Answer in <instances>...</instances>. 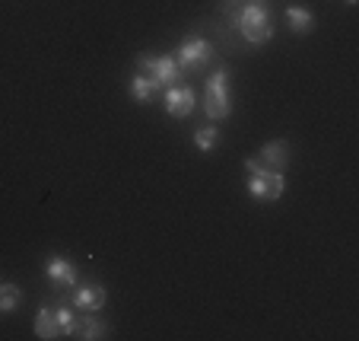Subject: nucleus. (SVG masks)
<instances>
[{
  "label": "nucleus",
  "mask_w": 359,
  "mask_h": 341,
  "mask_svg": "<svg viewBox=\"0 0 359 341\" xmlns=\"http://www.w3.org/2000/svg\"><path fill=\"white\" fill-rule=\"evenodd\" d=\"M130 96H134V103H149V96L156 93V83H153V77H147V74H140L137 70L134 77H130Z\"/></svg>",
  "instance_id": "nucleus-14"
},
{
  "label": "nucleus",
  "mask_w": 359,
  "mask_h": 341,
  "mask_svg": "<svg viewBox=\"0 0 359 341\" xmlns=\"http://www.w3.org/2000/svg\"><path fill=\"white\" fill-rule=\"evenodd\" d=\"M105 300H109V290H105L102 284H95V281L74 284V294H70V303L80 307L83 313H99V309L105 307Z\"/></svg>",
  "instance_id": "nucleus-7"
},
{
  "label": "nucleus",
  "mask_w": 359,
  "mask_h": 341,
  "mask_svg": "<svg viewBox=\"0 0 359 341\" xmlns=\"http://www.w3.org/2000/svg\"><path fill=\"white\" fill-rule=\"evenodd\" d=\"M45 278L55 287H74L76 278H80V271H76V265L70 259H64V255H48L45 259Z\"/></svg>",
  "instance_id": "nucleus-8"
},
{
  "label": "nucleus",
  "mask_w": 359,
  "mask_h": 341,
  "mask_svg": "<svg viewBox=\"0 0 359 341\" xmlns=\"http://www.w3.org/2000/svg\"><path fill=\"white\" fill-rule=\"evenodd\" d=\"M245 188L255 201H280L286 191V176L280 169H267V166H258L251 169L248 179H245Z\"/></svg>",
  "instance_id": "nucleus-3"
},
{
  "label": "nucleus",
  "mask_w": 359,
  "mask_h": 341,
  "mask_svg": "<svg viewBox=\"0 0 359 341\" xmlns=\"http://www.w3.org/2000/svg\"><path fill=\"white\" fill-rule=\"evenodd\" d=\"M203 112L210 122H223L232 115V96H229V70L217 67L207 77V86H203Z\"/></svg>",
  "instance_id": "nucleus-2"
},
{
  "label": "nucleus",
  "mask_w": 359,
  "mask_h": 341,
  "mask_svg": "<svg viewBox=\"0 0 359 341\" xmlns=\"http://www.w3.org/2000/svg\"><path fill=\"white\" fill-rule=\"evenodd\" d=\"M236 29L248 45H267L273 39V16L261 0H245L236 7Z\"/></svg>",
  "instance_id": "nucleus-1"
},
{
  "label": "nucleus",
  "mask_w": 359,
  "mask_h": 341,
  "mask_svg": "<svg viewBox=\"0 0 359 341\" xmlns=\"http://www.w3.org/2000/svg\"><path fill=\"white\" fill-rule=\"evenodd\" d=\"M258 163L267 166V169H280V172H283L286 163H290V143H286V141L264 143V147L258 150Z\"/></svg>",
  "instance_id": "nucleus-9"
},
{
  "label": "nucleus",
  "mask_w": 359,
  "mask_h": 341,
  "mask_svg": "<svg viewBox=\"0 0 359 341\" xmlns=\"http://www.w3.org/2000/svg\"><path fill=\"white\" fill-rule=\"evenodd\" d=\"M35 335H39L41 341H51V338H57V319H55V309L48 307H39V313H35Z\"/></svg>",
  "instance_id": "nucleus-12"
},
{
  "label": "nucleus",
  "mask_w": 359,
  "mask_h": 341,
  "mask_svg": "<svg viewBox=\"0 0 359 341\" xmlns=\"http://www.w3.org/2000/svg\"><path fill=\"white\" fill-rule=\"evenodd\" d=\"M219 143V131L213 128V124H203V128L194 131V147L201 153H213V147Z\"/></svg>",
  "instance_id": "nucleus-16"
},
{
  "label": "nucleus",
  "mask_w": 359,
  "mask_h": 341,
  "mask_svg": "<svg viewBox=\"0 0 359 341\" xmlns=\"http://www.w3.org/2000/svg\"><path fill=\"white\" fill-rule=\"evenodd\" d=\"M286 26H290L296 35H309L315 29V13L309 7L290 4V7H286Z\"/></svg>",
  "instance_id": "nucleus-10"
},
{
  "label": "nucleus",
  "mask_w": 359,
  "mask_h": 341,
  "mask_svg": "<svg viewBox=\"0 0 359 341\" xmlns=\"http://www.w3.org/2000/svg\"><path fill=\"white\" fill-rule=\"evenodd\" d=\"M74 338H83V341H102V338H109V326L102 319H95L93 313L80 316V322H76V335Z\"/></svg>",
  "instance_id": "nucleus-11"
},
{
  "label": "nucleus",
  "mask_w": 359,
  "mask_h": 341,
  "mask_svg": "<svg viewBox=\"0 0 359 341\" xmlns=\"http://www.w3.org/2000/svg\"><path fill=\"white\" fill-rule=\"evenodd\" d=\"M175 61H178V70H201L213 61V45L201 35H191L188 41L175 48Z\"/></svg>",
  "instance_id": "nucleus-5"
},
{
  "label": "nucleus",
  "mask_w": 359,
  "mask_h": 341,
  "mask_svg": "<svg viewBox=\"0 0 359 341\" xmlns=\"http://www.w3.org/2000/svg\"><path fill=\"white\" fill-rule=\"evenodd\" d=\"M194 105H197V93L188 83H175V86H169L163 96V109H165V115H172V118H188L191 112H194Z\"/></svg>",
  "instance_id": "nucleus-6"
},
{
  "label": "nucleus",
  "mask_w": 359,
  "mask_h": 341,
  "mask_svg": "<svg viewBox=\"0 0 359 341\" xmlns=\"http://www.w3.org/2000/svg\"><path fill=\"white\" fill-rule=\"evenodd\" d=\"M137 70L147 77H153V83H156V89H169L178 83V77H182V70H178V61L175 55H140L137 58Z\"/></svg>",
  "instance_id": "nucleus-4"
},
{
  "label": "nucleus",
  "mask_w": 359,
  "mask_h": 341,
  "mask_svg": "<svg viewBox=\"0 0 359 341\" xmlns=\"http://www.w3.org/2000/svg\"><path fill=\"white\" fill-rule=\"evenodd\" d=\"M22 307V287L13 281H4L0 284V316H10Z\"/></svg>",
  "instance_id": "nucleus-13"
},
{
  "label": "nucleus",
  "mask_w": 359,
  "mask_h": 341,
  "mask_svg": "<svg viewBox=\"0 0 359 341\" xmlns=\"http://www.w3.org/2000/svg\"><path fill=\"white\" fill-rule=\"evenodd\" d=\"M55 319H57V332L61 335H67V338H74L76 335V322H80V316H76V309H70V307H57L55 309Z\"/></svg>",
  "instance_id": "nucleus-15"
},
{
  "label": "nucleus",
  "mask_w": 359,
  "mask_h": 341,
  "mask_svg": "<svg viewBox=\"0 0 359 341\" xmlns=\"http://www.w3.org/2000/svg\"><path fill=\"white\" fill-rule=\"evenodd\" d=\"M346 4H356V0H346Z\"/></svg>",
  "instance_id": "nucleus-17"
}]
</instances>
